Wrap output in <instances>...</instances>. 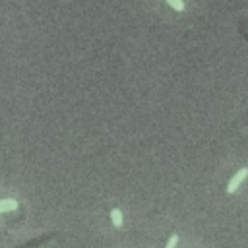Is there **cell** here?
Masks as SVG:
<instances>
[{
    "label": "cell",
    "instance_id": "6da1fadb",
    "mask_svg": "<svg viewBox=\"0 0 248 248\" xmlns=\"http://www.w3.org/2000/svg\"><path fill=\"white\" fill-rule=\"evenodd\" d=\"M246 176H248V167H242V169H238V170L232 174V178L229 180V184H227V194H232V192H236V190H238V186H240V182H242Z\"/></svg>",
    "mask_w": 248,
    "mask_h": 248
},
{
    "label": "cell",
    "instance_id": "7a4b0ae2",
    "mask_svg": "<svg viewBox=\"0 0 248 248\" xmlns=\"http://www.w3.org/2000/svg\"><path fill=\"white\" fill-rule=\"evenodd\" d=\"M16 207H17V202H16L14 198L0 200V213H4V211H12V209H16Z\"/></svg>",
    "mask_w": 248,
    "mask_h": 248
},
{
    "label": "cell",
    "instance_id": "3957f363",
    "mask_svg": "<svg viewBox=\"0 0 248 248\" xmlns=\"http://www.w3.org/2000/svg\"><path fill=\"white\" fill-rule=\"evenodd\" d=\"M110 219H112V225L114 227H122V213H120V209H110Z\"/></svg>",
    "mask_w": 248,
    "mask_h": 248
},
{
    "label": "cell",
    "instance_id": "277c9868",
    "mask_svg": "<svg viewBox=\"0 0 248 248\" xmlns=\"http://www.w3.org/2000/svg\"><path fill=\"white\" fill-rule=\"evenodd\" d=\"M167 4H169L172 10H176V12H182V10H184V2H182V0H167Z\"/></svg>",
    "mask_w": 248,
    "mask_h": 248
},
{
    "label": "cell",
    "instance_id": "5b68a950",
    "mask_svg": "<svg viewBox=\"0 0 248 248\" xmlns=\"http://www.w3.org/2000/svg\"><path fill=\"white\" fill-rule=\"evenodd\" d=\"M176 242H178V234H172V236L169 238V242H167L165 248H176Z\"/></svg>",
    "mask_w": 248,
    "mask_h": 248
},
{
    "label": "cell",
    "instance_id": "8992f818",
    "mask_svg": "<svg viewBox=\"0 0 248 248\" xmlns=\"http://www.w3.org/2000/svg\"><path fill=\"white\" fill-rule=\"evenodd\" d=\"M242 33L248 35V23H242Z\"/></svg>",
    "mask_w": 248,
    "mask_h": 248
}]
</instances>
